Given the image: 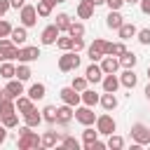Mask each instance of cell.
Wrapping results in <instances>:
<instances>
[{"label": "cell", "mask_w": 150, "mask_h": 150, "mask_svg": "<svg viewBox=\"0 0 150 150\" xmlns=\"http://www.w3.org/2000/svg\"><path fill=\"white\" fill-rule=\"evenodd\" d=\"M19 148L21 150H30V148H38L40 145V138H38V134L35 131H30V127H23L21 131H19Z\"/></svg>", "instance_id": "cell-1"}, {"label": "cell", "mask_w": 150, "mask_h": 150, "mask_svg": "<svg viewBox=\"0 0 150 150\" xmlns=\"http://www.w3.org/2000/svg\"><path fill=\"white\" fill-rule=\"evenodd\" d=\"M80 66V56H77V52H66L61 59H59V68L63 70V73H68V70H75Z\"/></svg>", "instance_id": "cell-2"}, {"label": "cell", "mask_w": 150, "mask_h": 150, "mask_svg": "<svg viewBox=\"0 0 150 150\" xmlns=\"http://www.w3.org/2000/svg\"><path fill=\"white\" fill-rule=\"evenodd\" d=\"M131 138H134L138 145H148V143H150V129L138 122V124L131 127Z\"/></svg>", "instance_id": "cell-3"}, {"label": "cell", "mask_w": 150, "mask_h": 150, "mask_svg": "<svg viewBox=\"0 0 150 150\" xmlns=\"http://www.w3.org/2000/svg\"><path fill=\"white\" fill-rule=\"evenodd\" d=\"M7 59H19V47L12 40H0V61Z\"/></svg>", "instance_id": "cell-4"}, {"label": "cell", "mask_w": 150, "mask_h": 150, "mask_svg": "<svg viewBox=\"0 0 150 150\" xmlns=\"http://www.w3.org/2000/svg\"><path fill=\"white\" fill-rule=\"evenodd\" d=\"M115 120H112V115H101V117H96V131L98 134H112L115 131Z\"/></svg>", "instance_id": "cell-5"}, {"label": "cell", "mask_w": 150, "mask_h": 150, "mask_svg": "<svg viewBox=\"0 0 150 150\" xmlns=\"http://www.w3.org/2000/svg\"><path fill=\"white\" fill-rule=\"evenodd\" d=\"M75 120H77L80 124L89 127V124H94V122H96V115H94L91 105H84V108H77V110H75Z\"/></svg>", "instance_id": "cell-6"}, {"label": "cell", "mask_w": 150, "mask_h": 150, "mask_svg": "<svg viewBox=\"0 0 150 150\" xmlns=\"http://www.w3.org/2000/svg\"><path fill=\"white\" fill-rule=\"evenodd\" d=\"M35 21H38V9L33 5H23L21 7V23L26 28H30V26H35Z\"/></svg>", "instance_id": "cell-7"}, {"label": "cell", "mask_w": 150, "mask_h": 150, "mask_svg": "<svg viewBox=\"0 0 150 150\" xmlns=\"http://www.w3.org/2000/svg\"><path fill=\"white\" fill-rule=\"evenodd\" d=\"M87 54H89V59H91V61H98L101 56H105V40L96 38V40H94V45H89Z\"/></svg>", "instance_id": "cell-8"}, {"label": "cell", "mask_w": 150, "mask_h": 150, "mask_svg": "<svg viewBox=\"0 0 150 150\" xmlns=\"http://www.w3.org/2000/svg\"><path fill=\"white\" fill-rule=\"evenodd\" d=\"M21 94H23L21 80H9L7 87H5V96H7V98H16V96H21Z\"/></svg>", "instance_id": "cell-9"}, {"label": "cell", "mask_w": 150, "mask_h": 150, "mask_svg": "<svg viewBox=\"0 0 150 150\" xmlns=\"http://www.w3.org/2000/svg\"><path fill=\"white\" fill-rule=\"evenodd\" d=\"M59 28H56V23H52V26H47L45 30H42V45H54L56 42V38H59Z\"/></svg>", "instance_id": "cell-10"}, {"label": "cell", "mask_w": 150, "mask_h": 150, "mask_svg": "<svg viewBox=\"0 0 150 150\" xmlns=\"http://www.w3.org/2000/svg\"><path fill=\"white\" fill-rule=\"evenodd\" d=\"M61 98H63V103H68V105H77L82 98H80V94L73 89V87H66V89H61Z\"/></svg>", "instance_id": "cell-11"}, {"label": "cell", "mask_w": 150, "mask_h": 150, "mask_svg": "<svg viewBox=\"0 0 150 150\" xmlns=\"http://www.w3.org/2000/svg\"><path fill=\"white\" fill-rule=\"evenodd\" d=\"M73 120V105H61V108H56V122L59 124H68Z\"/></svg>", "instance_id": "cell-12"}, {"label": "cell", "mask_w": 150, "mask_h": 150, "mask_svg": "<svg viewBox=\"0 0 150 150\" xmlns=\"http://www.w3.org/2000/svg\"><path fill=\"white\" fill-rule=\"evenodd\" d=\"M122 23H124V16H122V14L117 12V9H110V14L105 16V26H108V28H115V30H117V28H120Z\"/></svg>", "instance_id": "cell-13"}, {"label": "cell", "mask_w": 150, "mask_h": 150, "mask_svg": "<svg viewBox=\"0 0 150 150\" xmlns=\"http://www.w3.org/2000/svg\"><path fill=\"white\" fill-rule=\"evenodd\" d=\"M38 56H40V49L38 47H23V49H19V61H23V63L35 61Z\"/></svg>", "instance_id": "cell-14"}, {"label": "cell", "mask_w": 150, "mask_h": 150, "mask_svg": "<svg viewBox=\"0 0 150 150\" xmlns=\"http://www.w3.org/2000/svg\"><path fill=\"white\" fill-rule=\"evenodd\" d=\"M84 77H87V82H101L103 80V70H101V66H96V63H91L89 68H87V73H84Z\"/></svg>", "instance_id": "cell-15"}, {"label": "cell", "mask_w": 150, "mask_h": 150, "mask_svg": "<svg viewBox=\"0 0 150 150\" xmlns=\"http://www.w3.org/2000/svg\"><path fill=\"white\" fill-rule=\"evenodd\" d=\"M120 82L127 87V89H134L136 87V82H138V77H136V73H134V68H127L124 73H122V77H120Z\"/></svg>", "instance_id": "cell-16"}, {"label": "cell", "mask_w": 150, "mask_h": 150, "mask_svg": "<svg viewBox=\"0 0 150 150\" xmlns=\"http://www.w3.org/2000/svg\"><path fill=\"white\" fill-rule=\"evenodd\" d=\"M117 68H120V61L105 54V59H103V63H101V70H103V75H108V73H117Z\"/></svg>", "instance_id": "cell-17"}, {"label": "cell", "mask_w": 150, "mask_h": 150, "mask_svg": "<svg viewBox=\"0 0 150 150\" xmlns=\"http://www.w3.org/2000/svg\"><path fill=\"white\" fill-rule=\"evenodd\" d=\"M98 101H101V105H103V110H108V112L117 108V98H115V94H112V91H105V94H103V96H101Z\"/></svg>", "instance_id": "cell-18"}, {"label": "cell", "mask_w": 150, "mask_h": 150, "mask_svg": "<svg viewBox=\"0 0 150 150\" xmlns=\"http://www.w3.org/2000/svg\"><path fill=\"white\" fill-rule=\"evenodd\" d=\"M23 120H26V127H38V124L42 122V115H40L35 108H30V110L23 112Z\"/></svg>", "instance_id": "cell-19"}, {"label": "cell", "mask_w": 150, "mask_h": 150, "mask_svg": "<svg viewBox=\"0 0 150 150\" xmlns=\"http://www.w3.org/2000/svg\"><path fill=\"white\" fill-rule=\"evenodd\" d=\"M101 82H103V89H105V91H112V94H115V91H117V87H120V80L115 77V73H108Z\"/></svg>", "instance_id": "cell-20"}, {"label": "cell", "mask_w": 150, "mask_h": 150, "mask_svg": "<svg viewBox=\"0 0 150 150\" xmlns=\"http://www.w3.org/2000/svg\"><path fill=\"white\" fill-rule=\"evenodd\" d=\"M9 38H12V42H14V45H23V42H26V38H28L26 26H21V28H12Z\"/></svg>", "instance_id": "cell-21"}, {"label": "cell", "mask_w": 150, "mask_h": 150, "mask_svg": "<svg viewBox=\"0 0 150 150\" xmlns=\"http://www.w3.org/2000/svg\"><path fill=\"white\" fill-rule=\"evenodd\" d=\"M127 52V47L122 45V42H117V45H112V42H105V54L108 56H122Z\"/></svg>", "instance_id": "cell-22"}, {"label": "cell", "mask_w": 150, "mask_h": 150, "mask_svg": "<svg viewBox=\"0 0 150 150\" xmlns=\"http://www.w3.org/2000/svg\"><path fill=\"white\" fill-rule=\"evenodd\" d=\"M91 14H94V7H91L87 0H82V2L77 5V16H80V19H91Z\"/></svg>", "instance_id": "cell-23"}, {"label": "cell", "mask_w": 150, "mask_h": 150, "mask_svg": "<svg viewBox=\"0 0 150 150\" xmlns=\"http://www.w3.org/2000/svg\"><path fill=\"white\" fill-rule=\"evenodd\" d=\"M117 30H120V38H122V40H129V38H134V35L138 33L134 23H122V26H120Z\"/></svg>", "instance_id": "cell-24"}, {"label": "cell", "mask_w": 150, "mask_h": 150, "mask_svg": "<svg viewBox=\"0 0 150 150\" xmlns=\"http://www.w3.org/2000/svg\"><path fill=\"white\" fill-rule=\"evenodd\" d=\"M136 61H138V56H136L134 52H124V54L120 56V66H124V68H134Z\"/></svg>", "instance_id": "cell-25"}, {"label": "cell", "mask_w": 150, "mask_h": 150, "mask_svg": "<svg viewBox=\"0 0 150 150\" xmlns=\"http://www.w3.org/2000/svg\"><path fill=\"white\" fill-rule=\"evenodd\" d=\"M80 98H82V101H84V105H96V103H98V98H101V96H98V94H96V91H91V89H84V91H82V94H80Z\"/></svg>", "instance_id": "cell-26"}, {"label": "cell", "mask_w": 150, "mask_h": 150, "mask_svg": "<svg viewBox=\"0 0 150 150\" xmlns=\"http://www.w3.org/2000/svg\"><path fill=\"white\" fill-rule=\"evenodd\" d=\"M59 143V136H56V131H47L42 138H40V145L42 148H54Z\"/></svg>", "instance_id": "cell-27"}, {"label": "cell", "mask_w": 150, "mask_h": 150, "mask_svg": "<svg viewBox=\"0 0 150 150\" xmlns=\"http://www.w3.org/2000/svg\"><path fill=\"white\" fill-rule=\"evenodd\" d=\"M52 7H54V0H38V14L40 16H49L52 14Z\"/></svg>", "instance_id": "cell-28"}, {"label": "cell", "mask_w": 150, "mask_h": 150, "mask_svg": "<svg viewBox=\"0 0 150 150\" xmlns=\"http://www.w3.org/2000/svg\"><path fill=\"white\" fill-rule=\"evenodd\" d=\"M30 108H33V98H30V96H28V98H26V96H16V110H19L21 115H23L26 110H30Z\"/></svg>", "instance_id": "cell-29"}, {"label": "cell", "mask_w": 150, "mask_h": 150, "mask_svg": "<svg viewBox=\"0 0 150 150\" xmlns=\"http://www.w3.org/2000/svg\"><path fill=\"white\" fill-rule=\"evenodd\" d=\"M9 112H16V110H14V103H12V98L2 96V98H0V117H2V115H9Z\"/></svg>", "instance_id": "cell-30"}, {"label": "cell", "mask_w": 150, "mask_h": 150, "mask_svg": "<svg viewBox=\"0 0 150 150\" xmlns=\"http://www.w3.org/2000/svg\"><path fill=\"white\" fill-rule=\"evenodd\" d=\"M0 75H2L5 80H12V77L16 75V68H14L12 63H7V61H2V66H0Z\"/></svg>", "instance_id": "cell-31"}, {"label": "cell", "mask_w": 150, "mask_h": 150, "mask_svg": "<svg viewBox=\"0 0 150 150\" xmlns=\"http://www.w3.org/2000/svg\"><path fill=\"white\" fill-rule=\"evenodd\" d=\"M45 91H47V89H45V84H40V82H38V84H33V87L28 89V96H30L33 101H38V98H42V96H45Z\"/></svg>", "instance_id": "cell-32"}, {"label": "cell", "mask_w": 150, "mask_h": 150, "mask_svg": "<svg viewBox=\"0 0 150 150\" xmlns=\"http://www.w3.org/2000/svg\"><path fill=\"white\" fill-rule=\"evenodd\" d=\"M42 120L49 122V124H54V122H56V108H54V105H45V110H42Z\"/></svg>", "instance_id": "cell-33"}, {"label": "cell", "mask_w": 150, "mask_h": 150, "mask_svg": "<svg viewBox=\"0 0 150 150\" xmlns=\"http://www.w3.org/2000/svg\"><path fill=\"white\" fill-rule=\"evenodd\" d=\"M68 35H70V38H82V35H84V26L70 21V26H68Z\"/></svg>", "instance_id": "cell-34"}, {"label": "cell", "mask_w": 150, "mask_h": 150, "mask_svg": "<svg viewBox=\"0 0 150 150\" xmlns=\"http://www.w3.org/2000/svg\"><path fill=\"white\" fill-rule=\"evenodd\" d=\"M70 26V16L68 14H56V28L59 30H68Z\"/></svg>", "instance_id": "cell-35"}, {"label": "cell", "mask_w": 150, "mask_h": 150, "mask_svg": "<svg viewBox=\"0 0 150 150\" xmlns=\"http://www.w3.org/2000/svg\"><path fill=\"white\" fill-rule=\"evenodd\" d=\"M110 150H120L122 145H124V141H122V136H115V134H110V138H108V143H105Z\"/></svg>", "instance_id": "cell-36"}, {"label": "cell", "mask_w": 150, "mask_h": 150, "mask_svg": "<svg viewBox=\"0 0 150 150\" xmlns=\"http://www.w3.org/2000/svg\"><path fill=\"white\" fill-rule=\"evenodd\" d=\"M16 124H19V117H16L14 112H9V115H2V127L12 129V127H16Z\"/></svg>", "instance_id": "cell-37"}, {"label": "cell", "mask_w": 150, "mask_h": 150, "mask_svg": "<svg viewBox=\"0 0 150 150\" xmlns=\"http://www.w3.org/2000/svg\"><path fill=\"white\" fill-rule=\"evenodd\" d=\"M56 45H59L63 52H68V49L73 47V38H70V35H68V38H56Z\"/></svg>", "instance_id": "cell-38"}, {"label": "cell", "mask_w": 150, "mask_h": 150, "mask_svg": "<svg viewBox=\"0 0 150 150\" xmlns=\"http://www.w3.org/2000/svg\"><path fill=\"white\" fill-rule=\"evenodd\" d=\"M28 77H30V68H28V66H19V68H16V80L23 82V80H28Z\"/></svg>", "instance_id": "cell-39"}, {"label": "cell", "mask_w": 150, "mask_h": 150, "mask_svg": "<svg viewBox=\"0 0 150 150\" xmlns=\"http://www.w3.org/2000/svg\"><path fill=\"white\" fill-rule=\"evenodd\" d=\"M70 87H73L75 91H84V89H87V77H75Z\"/></svg>", "instance_id": "cell-40"}, {"label": "cell", "mask_w": 150, "mask_h": 150, "mask_svg": "<svg viewBox=\"0 0 150 150\" xmlns=\"http://www.w3.org/2000/svg\"><path fill=\"white\" fill-rule=\"evenodd\" d=\"M138 42L141 45H150V28H141L138 30Z\"/></svg>", "instance_id": "cell-41"}, {"label": "cell", "mask_w": 150, "mask_h": 150, "mask_svg": "<svg viewBox=\"0 0 150 150\" xmlns=\"http://www.w3.org/2000/svg\"><path fill=\"white\" fill-rule=\"evenodd\" d=\"M82 136H84V143H91V141H96V136H98V131H94V129H89V127H87Z\"/></svg>", "instance_id": "cell-42"}, {"label": "cell", "mask_w": 150, "mask_h": 150, "mask_svg": "<svg viewBox=\"0 0 150 150\" xmlns=\"http://www.w3.org/2000/svg\"><path fill=\"white\" fill-rule=\"evenodd\" d=\"M61 145H63V148H75V150L80 148V143H77V141H75L73 136H66V138L61 141Z\"/></svg>", "instance_id": "cell-43"}, {"label": "cell", "mask_w": 150, "mask_h": 150, "mask_svg": "<svg viewBox=\"0 0 150 150\" xmlns=\"http://www.w3.org/2000/svg\"><path fill=\"white\" fill-rule=\"evenodd\" d=\"M9 33H12V26H9L5 19H0V38H7Z\"/></svg>", "instance_id": "cell-44"}, {"label": "cell", "mask_w": 150, "mask_h": 150, "mask_svg": "<svg viewBox=\"0 0 150 150\" xmlns=\"http://www.w3.org/2000/svg\"><path fill=\"white\" fill-rule=\"evenodd\" d=\"M82 47H84V40H82V38H73V47H70V49H73V52H80Z\"/></svg>", "instance_id": "cell-45"}, {"label": "cell", "mask_w": 150, "mask_h": 150, "mask_svg": "<svg viewBox=\"0 0 150 150\" xmlns=\"http://www.w3.org/2000/svg\"><path fill=\"white\" fill-rule=\"evenodd\" d=\"M105 5H108L110 9H120V7L124 5V0H105Z\"/></svg>", "instance_id": "cell-46"}, {"label": "cell", "mask_w": 150, "mask_h": 150, "mask_svg": "<svg viewBox=\"0 0 150 150\" xmlns=\"http://www.w3.org/2000/svg\"><path fill=\"white\" fill-rule=\"evenodd\" d=\"M9 7H12V5H9V0H0V16H5Z\"/></svg>", "instance_id": "cell-47"}, {"label": "cell", "mask_w": 150, "mask_h": 150, "mask_svg": "<svg viewBox=\"0 0 150 150\" xmlns=\"http://www.w3.org/2000/svg\"><path fill=\"white\" fill-rule=\"evenodd\" d=\"M141 2V12L143 14H150V0H138Z\"/></svg>", "instance_id": "cell-48"}, {"label": "cell", "mask_w": 150, "mask_h": 150, "mask_svg": "<svg viewBox=\"0 0 150 150\" xmlns=\"http://www.w3.org/2000/svg\"><path fill=\"white\" fill-rule=\"evenodd\" d=\"M9 5H12L14 9H21V7L26 5V0H9Z\"/></svg>", "instance_id": "cell-49"}, {"label": "cell", "mask_w": 150, "mask_h": 150, "mask_svg": "<svg viewBox=\"0 0 150 150\" xmlns=\"http://www.w3.org/2000/svg\"><path fill=\"white\" fill-rule=\"evenodd\" d=\"M7 138V127H0V143Z\"/></svg>", "instance_id": "cell-50"}, {"label": "cell", "mask_w": 150, "mask_h": 150, "mask_svg": "<svg viewBox=\"0 0 150 150\" xmlns=\"http://www.w3.org/2000/svg\"><path fill=\"white\" fill-rule=\"evenodd\" d=\"M87 2H89V5H91V7H98V5H103V2H105V0H87Z\"/></svg>", "instance_id": "cell-51"}, {"label": "cell", "mask_w": 150, "mask_h": 150, "mask_svg": "<svg viewBox=\"0 0 150 150\" xmlns=\"http://www.w3.org/2000/svg\"><path fill=\"white\" fill-rule=\"evenodd\" d=\"M145 96H148V98H150V84H148V87H145Z\"/></svg>", "instance_id": "cell-52"}, {"label": "cell", "mask_w": 150, "mask_h": 150, "mask_svg": "<svg viewBox=\"0 0 150 150\" xmlns=\"http://www.w3.org/2000/svg\"><path fill=\"white\" fill-rule=\"evenodd\" d=\"M2 96H5V89H0V98H2Z\"/></svg>", "instance_id": "cell-53"}, {"label": "cell", "mask_w": 150, "mask_h": 150, "mask_svg": "<svg viewBox=\"0 0 150 150\" xmlns=\"http://www.w3.org/2000/svg\"><path fill=\"white\" fill-rule=\"evenodd\" d=\"M124 2H131V5H134V2H138V0H124Z\"/></svg>", "instance_id": "cell-54"}, {"label": "cell", "mask_w": 150, "mask_h": 150, "mask_svg": "<svg viewBox=\"0 0 150 150\" xmlns=\"http://www.w3.org/2000/svg\"><path fill=\"white\" fill-rule=\"evenodd\" d=\"M56 2H66V0H54V5H56Z\"/></svg>", "instance_id": "cell-55"}, {"label": "cell", "mask_w": 150, "mask_h": 150, "mask_svg": "<svg viewBox=\"0 0 150 150\" xmlns=\"http://www.w3.org/2000/svg\"><path fill=\"white\" fill-rule=\"evenodd\" d=\"M148 80H150V66H148Z\"/></svg>", "instance_id": "cell-56"}]
</instances>
